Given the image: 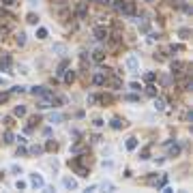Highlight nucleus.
Here are the masks:
<instances>
[{
    "label": "nucleus",
    "mask_w": 193,
    "mask_h": 193,
    "mask_svg": "<svg viewBox=\"0 0 193 193\" xmlns=\"http://www.w3.org/2000/svg\"><path fill=\"white\" fill-rule=\"evenodd\" d=\"M116 11H120V13H127V15H131L133 11H135V7H133V2H122V0H116Z\"/></svg>",
    "instance_id": "nucleus-1"
},
{
    "label": "nucleus",
    "mask_w": 193,
    "mask_h": 193,
    "mask_svg": "<svg viewBox=\"0 0 193 193\" xmlns=\"http://www.w3.org/2000/svg\"><path fill=\"white\" fill-rule=\"evenodd\" d=\"M125 67L131 71V73H137V69H140V60H137V56L135 54H131V56H127V60H125Z\"/></svg>",
    "instance_id": "nucleus-2"
},
{
    "label": "nucleus",
    "mask_w": 193,
    "mask_h": 193,
    "mask_svg": "<svg viewBox=\"0 0 193 193\" xmlns=\"http://www.w3.org/2000/svg\"><path fill=\"white\" fill-rule=\"evenodd\" d=\"M30 185L36 187V189H41V187H45V182H43V178L39 176V174H30Z\"/></svg>",
    "instance_id": "nucleus-3"
},
{
    "label": "nucleus",
    "mask_w": 193,
    "mask_h": 193,
    "mask_svg": "<svg viewBox=\"0 0 193 193\" xmlns=\"http://www.w3.org/2000/svg\"><path fill=\"white\" fill-rule=\"evenodd\" d=\"M107 36H109V32H107L105 28H101V26H99V28H95V39H97V41H105Z\"/></svg>",
    "instance_id": "nucleus-4"
},
{
    "label": "nucleus",
    "mask_w": 193,
    "mask_h": 193,
    "mask_svg": "<svg viewBox=\"0 0 193 193\" xmlns=\"http://www.w3.org/2000/svg\"><path fill=\"white\" fill-rule=\"evenodd\" d=\"M62 185L67 187V189H77V180L71 178V176H64V178H62Z\"/></svg>",
    "instance_id": "nucleus-5"
},
{
    "label": "nucleus",
    "mask_w": 193,
    "mask_h": 193,
    "mask_svg": "<svg viewBox=\"0 0 193 193\" xmlns=\"http://www.w3.org/2000/svg\"><path fill=\"white\" fill-rule=\"evenodd\" d=\"M52 52H54V54H58V56H64V52H67V45H64V43H54Z\"/></svg>",
    "instance_id": "nucleus-6"
},
{
    "label": "nucleus",
    "mask_w": 193,
    "mask_h": 193,
    "mask_svg": "<svg viewBox=\"0 0 193 193\" xmlns=\"http://www.w3.org/2000/svg\"><path fill=\"white\" fill-rule=\"evenodd\" d=\"M92 84H97V86H103V84H105V73H97V75L92 77Z\"/></svg>",
    "instance_id": "nucleus-7"
},
{
    "label": "nucleus",
    "mask_w": 193,
    "mask_h": 193,
    "mask_svg": "<svg viewBox=\"0 0 193 193\" xmlns=\"http://www.w3.org/2000/svg\"><path fill=\"white\" fill-rule=\"evenodd\" d=\"M9 64H11V56H9V54L0 56V69H9Z\"/></svg>",
    "instance_id": "nucleus-8"
},
{
    "label": "nucleus",
    "mask_w": 193,
    "mask_h": 193,
    "mask_svg": "<svg viewBox=\"0 0 193 193\" xmlns=\"http://www.w3.org/2000/svg\"><path fill=\"white\" fill-rule=\"evenodd\" d=\"M168 154H170V157H178V154H180V146L178 144H172L170 148H168Z\"/></svg>",
    "instance_id": "nucleus-9"
},
{
    "label": "nucleus",
    "mask_w": 193,
    "mask_h": 193,
    "mask_svg": "<svg viewBox=\"0 0 193 193\" xmlns=\"http://www.w3.org/2000/svg\"><path fill=\"white\" fill-rule=\"evenodd\" d=\"M154 109L163 112V109H165V99H161V97H154Z\"/></svg>",
    "instance_id": "nucleus-10"
},
{
    "label": "nucleus",
    "mask_w": 193,
    "mask_h": 193,
    "mask_svg": "<svg viewBox=\"0 0 193 193\" xmlns=\"http://www.w3.org/2000/svg\"><path fill=\"white\" fill-rule=\"evenodd\" d=\"M92 58H95V62H103V60H105V52H103V50H97V52L92 54Z\"/></svg>",
    "instance_id": "nucleus-11"
},
{
    "label": "nucleus",
    "mask_w": 193,
    "mask_h": 193,
    "mask_svg": "<svg viewBox=\"0 0 193 193\" xmlns=\"http://www.w3.org/2000/svg\"><path fill=\"white\" fill-rule=\"evenodd\" d=\"M64 82H67V84H73V82H75V71H67V73H64Z\"/></svg>",
    "instance_id": "nucleus-12"
},
{
    "label": "nucleus",
    "mask_w": 193,
    "mask_h": 193,
    "mask_svg": "<svg viewBox=\"0 0 193 193\" xmlns=\"http://www.w3.org/2000/svg\"><path fill=\"white\" fill-rule=\"evenodd\" d=\"M13 114H15L17 118H22V116H26V105H17V107L13 109Z\"/></svg>",
    "instance_id": "nucleus-13"
},
{
    "label": "nucleus",
    "mask_w": 193,
    "mask_h": 193,
    "mask_svg": "<svg viewBox=\"0 0 193 193\" xmlns=\"http://www.w3.org/2000/svg\"><path fill=\"white\" fill-rule=\"evenodd\" d=\"M50 122H52V125L62 122V114H58V112H56V114H50Z\"/></svg>",
    "instance_id": "nucleus-14"
},
{
    "label": "nucleus",
    "mask_w": 193,
    "mask_h": 193,
    "mask_svg": "<svg viewBox=\"0 0 193 193\" xmlns=\"http://www.w3.org/2000/svg\"><path fill=\"white\" fill-rule=\"evenodd\" d=\"M137 148V140H135V137H129V140H127V150H135Z\"/></svg>",
    "instance_id": "nucleus-15"
},
{
    "label": "nucleus",
    "mask_w": 193,
    "mask_h": 193,
    "mask_svg": "<svg viewBox=\"0 0 193 193\" xmlns=\"http://www.w3.org/2000/svg\"><path fill=\"white\" fill-rule=\"evenodd\" d=\"M140 159H142V161L150 159V146H146V148H142V152H140Z\"/></svg>",
    "instance_id": "nucleus-16"
},
{
    "label": "nucleus",
    "mask_w": 193,
    "mask_h": 193,
    "mask_svg": "<svg viewBox=\"0 0 193 193\" xmlns=\"http://www.w3.org/2000/svg\"><path fill=\"white\" fill-rule=\"evenodd\" d=\"M36 39H47V28H39V30H36Z\"/></svg>",
    "instance_id": "nucleus-17"
},
{
    "label": "nucleus",
    "mask_w": 193,
    "mask_h": 193,
    "mask_svg": "<svg viewBox=\"0 0 193 193\" xmlns=\"http://www.w3.org/2000/svg\"><path fill=\"white\" fill-rule=\"evenodd\" d=\"M13 142H15L13 133H11V131H7V133H4V144H13Z\"/></svg>",
    "instance_id": "nucleus-18"
},
{
    "label": "nucleus",
    "mask_w": 193,
    "mask_h": 193,
    "mask_svg": "<svg viewBox=\"0 0 193 193\" xmlns=\"http://www.w3.org/2000/svg\"><path fill=\"white\" fill-rule=\"evenodd\" d=\"M146 95H148V97H157V86H148V88H146Z\"/></svg>",
    "instance_id": "nucleus-19"
},
{
    "label": "nucleus",
    "mask_w": 193,
    "mask_h": 193,
    "mask_svg": "<svg viewBox=\"0 0 193 193\" xmlns=\"http://www.w3.org/2000/svg\"><path fill=\"white\" fill-rule=\"evenodd\" d=\"M82 150H84V146H82V144H73V146H71V152H73V154H77V152H82Z\"/></svg>",
    "instance_id": "nucleus-20"
},
{
    "label": "nucleus",
    "mask_w": 193,
    "mask_h": 193,
    "mask_svg": "<svg viewBox=\"0 0 193 193\" xmlns=\"http://www.w3.org/2000/svg\"><path fill=\"white\" fill-rule=\"evenodd\" d=\"M43 150H45L43 146H32V148H30V152H32V154H43Z\"/></svg>",
    "instance_id": "nucleus-21"
},
{
    "label": "nucleus",
    "mask_w": 193,
    "mask_h": 193,
    "mask_svg": "<svg viewBox=\"0 0 193 193\" xmlns=\"http://www.w3.org/2000/svg\"><path fill=\"white\" fill-rule=\"evenodd\" d=\"M112 127H114V129H120V127H125V122L120 120V118H114V120H112Z\"/></svg>",
    "instance_id": "nucleus-22"
},
{
    "label": "nucleus",
    "mask_w": 193,
    "mask_h": 193,
    "mask_svg": "<svg viewBox=\"0 0 193 193\" xmlns=\"http://www.w3.org/2000/svg\"><path fill=\"white\" fill-rule=\"evenodd\" d=\"M180 69H185V64H182V62H172V71H180Z\"/></svg>",
    "instance_id": "nucleus-23"
},
{
    "label": "nucleus",
    "mask_w": 193,
    "mask_h": 193,
    "mask_svg": "<svg viewBox=\"0 0 193 193\" xmlns=\"http://www.w3.org/2000/svg\"><path fill=\"white\" fill-rule=\"evenodd\" d=\"M129 88H131L133 92H140V90H142V86L137 84V82H131V84H129Z\"/></svg>",
    "instance_id": "nucleus-24"
},
{
    "label": "nucleus",
    "mask_w": 193,
    "mask_h": 193,
    "mask_svg": "<svg viewBox=\"0 0 193 193\" xmlns=\"http://www.w3.org/2000/svg\"><path fill=\"white\" fill-rule=\"evenodd\" d=\"M9 97H11L9 92H0V105H2V103H7V101H9Z\"/></svg>",
    "instance_id": "nucleus-25"
},
{
    "label": "nucleus",
    "mask_w": 193,
    "mask_h": 193,
    "mask_svg": "<svg viewBox=\"0 0 193 193\" xmlns=\"http://www.w3.org/2000/svg\"><path fill=\"white\" fill-rule=\"evenodd\" d=\"M24 43H26V34L20 32V34H17V45H24Z\"/></svg>",
    "instance_id": "nucleus-26"
},
{
    "label": "nucleus",
    "mask_w": 193,
    "mask_h": 193,
    "mask_svg": "<svg viewBox=\"0 0 193 193\" xmlns=\"http://www.w3.org/2000/svg\"><path fill=\"white\" fill-rule=\"evenodd\" d=\"M15 187H17V189H20V191H24V189H26V187H28V185H26V182H24V180H17V182H15Z\"/></svg>",
    "instance_id": "nucleus-27"
},
{
    "label": "nucleus",
    "mask_w": 193,
    "mask_h": 193,
    "mask_svg": "<svg viewBox=\"0 0 193 193\" xmlns=\"http://www.w3.org/2000/svg\"><path fill=\"white\" fill-rule=\"evenodd\" d=\"M64 69H67V60H62V62L58 64V71H56V73H58V75H60V73H62Z\"/></svg>",
    "instance_id": "nucleus-28"
},
{
    "label": "nucleus",
    "mask_w": 193,
    "mask_h": 193,
    "mask_svg": "<svg viewBox=\"0 0 193 193\" xmlns=\"http://www.w3.org/2000/svg\"><path fill=\"white\" fill-rule=\"evenodd\" d=\"M36 22H39V17H36L34 13H30L28 15V24H36Z\"/></svg>",
    "instance_id": "nucleus-29"
},
{
    "label": "nucleus",
    "mask_w": 193,
    "mask_h": 193,
    "mask_svg": "<svg viewBox=\"0 0 193 193\" xmlns=\"http://www.w3.org/2000/svg\"><path fill=\"white\" fill-rule=\"evenodd\" d=\"M77 17H86V7H79L77 9Z\"/></svg>",
    "instance_id": "nucleus-30"
},
{
    "label": "nucleus",
    "mask_w": 193,
    "mask_h": 193,
    "mask_svg": "<svg viewBox=\"0 0 193 193\" xmlns=\"http://www.w3.org/2000/svg\"><path fill=\"white\" fill-rule=\"evenodd\" d=\"M189 34H191V32H189L187 28H182V30H180V36H182V39H189Z\"/></svg>",
    "instance_id": "nucleus-31"
},
{
    "label": "nucleus",
    "mask_w": 193,
    "mask_h": 193,
    "mask_svg": "<svg viewBox=\"0 0 193 193\" xmlns=\"http://www.w3.org/2000/svg\"><path fill=\"white\" fill-rule=\"evenodd\" d=\"M125 99H127V101H140V97H137V95H127Z\"/></svg>",
    "instance_id": "nucleus-32"
},
{
    "label": "nucleus",
    "mask_w": 193,
    "mask_h": 193,
    "mask_svg": "<svg viewBox=\"0 0 193 193\" xmlns=\"http://www.w3.org/2000/svg\"><path fill=\"white\" fill-rule=\"evenodd\" d=\"M0 2H2L4 7H13V4H15V0H0Z\"/></svg>",
    "instance_id": "nucleus-33"
},
{
    "label": "nucleus",
    "mask_w": 193,
    "mask_h": 193,
    "mask_svg": "<svg viewBox=\"0 0 193 193\" xmlns=\"http://www.w3.org/2000/svg\"><path fill=\"white\" fill-rule=\"evenodd\" d=\"M47 150H56V142H47V146H45Z\"/></svg>",
    "instance_id": "nucleus-34"
},
{
    "label": "nucleus",
    "mask_w": 193,
    "mask_h": 193,
    "mask_svg": "<svg viewBox=\"0 0 193 193\" xmlns=\"http://www.w3.org/2000/svg\"><path fill=\"white\" fill-rule=\"evenodd\" d=\"M144 79H146V82H152V79H154V73H146Z\"/></svg>",
    "instance_id": "nucleus-35"
},
{
    "label": "nucleus",
    "mask_w": 193,
    "mask_h": 193,
    "mask_svg": "<svg viewBox=\"0 0 193 193\" xmlns=\"http://www.w3.org/2000/svg\"><path fill=\"white\" fill-rule=\"evenodd\" d=\"M112 86H114V88H120V79L114 77V79H112Z\"/></svg>",
    "instance_id": "nucleus-36"
},
{
    "label": "nucleus",
    "mask_w": 193,
    "mask_h": 193,
    "mask_svg": "<svg viewBox=\"0 0 193 193\" xmlns=\"http://www.w3.org/2000/svg\"><path fill=\"white\" fill-rule=\"evenodd\" d=\"M88 103H90V105L97 103V97H95V95H88Z\"/></svg>",
    "instance_id": "nucleus-37"
},
{
    "label": "nucleus",
    "mask_w": 193,
    "mask_h": 193,
    "mask_svg": "<svg viewBox=\"0 0 193 193\" xmlns=\"http://www.w3.org/2000/svg\"><path fill=\"white\" fill-rule=\"evenodd\" d=\"M182 11H185V13H191V7H189L187 2H182Z\"/></svg>",
    "instance_id": "nucleus-38"
},
{
    "label": "nucleus",
    "mask_w": 193,
    "mask_h": 193,
    "mask_svg": "<svg viewBox=\"0 0 193 193\" xmlns=\"http://www.w3.org/2000/svg\"><path fill=\"white\" fill-rule=\"evenodd\" d=\"M11 172H13V174H22V168H17V165H13V168H11Z\"/></svg>",
    "instance_id": "nucleus-39"
},
{
    "label": "nucleus",
    "mask_w": 193,
    "mask_h": 193,
    "mask_svg": "<svg viewBox=\"0 0 193 193\" xmlns=\"http://www.w3.org/2000/svg\"><path fill=\"white\" fill-rule=\"evenodd\" d=\"M24 90H26L24 86H15V88H13V92H24Z\"/></svg>",
    "instance_id": "nucleus-40"
},
{
    "label": "nucleus",
    "mask_w": 193,
    "mask_h": 193,
    "mask_svg": "<svg viewBox=\"0 0 193 193\" xmlns=\"http://www.w3.org/2000/svg\"><path fill=\"white\" fill-rule=\"evenodd\" d=\"M26 154V148H17V157H24Z\"/></svg>",
    "instance_id": "nucleus-41"
},
{
    "label": "nucleus",
    "mask_w": 193,
    "mask_h": 193,
    "mask_svg": "<svg viewBox=\"0 0 193 193\" xmlns=\"http://www.w3.org/2000/svg\"><path fill=\"white\" fill-rule=\"evenodd\" d=\"M97 2H99V4H109L112 0H97Z\"/></svg>",
    "instance_id": "nucleus-42"
},
{
    "label": "nucleus",
    "mask_w": 193,
    "mask_h": 193,
    "mask_svg": "<svg viewBox=\"0 0 193 193\" xmlns=\"http://www.w3.org/2000/svg\"><path fill=\"white\" fill-rule=\"evenodd\" d=\"M0 84H2V86H7V79H4V77H0Z\"/></svg>",
    "instance_id": "nucleus-43"
},
{
    "label": "nucleus",
    "mask_w": 193,
    "mask_h": 193,
    "mask_svg": "<svg viewBox=\"0 0 193 193\" xmlns=\"http://www.w3.org/2000/svg\"><path fill=\"white\" fill-rule=\"evenodd\" d=\"M144 2H154V0H144Z\"/></svg>",
    "instance_id": "nucleus-44"
}]
</instances>
